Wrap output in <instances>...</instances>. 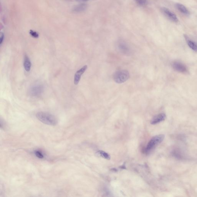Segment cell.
Returning <instances> with one entry per match:
<instances>
[{
  "instance_id": "cell-1",
  "label": "cell",
  "mask_w": 197,
  "mask_h": 197,
  "mask_svg": "<svg viewBox=\"0 0 197 197\" xmlns=\"http://www.w3.org/2000/svg\"><path fill=\"white\" fill-rule=\"evenodd\" d=\"M38 119L44 124L50 126H56L57 124V120L53 115L44 112H39L36 114Z\"/></svg>"
},
{
  "instance_id": "cell-2",
  "label": "cell",
  "mask_w": 197,
  "mask_h": 197,
  "mask_svg": "<svg viewBox=\"0 0 197 197\" xmlns=\"http://www.w3.org/2000/svg\"><path fill=\"white\" fill-rule=\"evenodd\" d=\"M130 77L129 72L126 70H118L113 74L114 81L118 84L126 82Z\"/></svg>"
},
{
  "instance_id": "cell-3",
  "label": "cell",
  "mask_w": 197,
  "mask_h": 197,
  "mask_svg": "<svg viewBox=\"0 0 197 197\" xmlns=\"http://www.w3.org/2000/svg\"><path fill=\"white\" fill-rule=\"evenodd\" d=\"M164 135H159L153 137L148 142L147 147L146 148V153H150L152 150L153 149L157 146L160 144L164 139Z\"/></svg>"
},
{
  "instance_id": "cell-4",
  "label": "cell",
  "mask_w": 197,
  "mask_h": 197,
  "mask_svg": "<svg viewBox=\"0 0 197 197\" xmlns=\"http://www.w3.org/2000/svg\"><path fill=\"white\" fill-rule=\"evenodd\" d=\"M44 87L40 84H34L31 87L29 90V94L32 96L39 97L44 93Z\"/></svg>"
},
{
  "instance_id": "cell-5",
  "label": "cell",
  "mask_w": 197,
  "mask_h": 197,
  "mask_svg": "<svg viewBox=\"0 0 197 197\" xmlns=\"http://www.w3.org/2000/svg\"><path fill=\"white\" fill-rule=\"evenodd\" d=\"M172 66L174 69L179 73L184 74L188 73V69L186 66L180 61H174L172 62Z\"/></svg>"
},
{
  "instance_id": "cell-6",
  "label": "cell",
  "mask_w": 197,
  "mask_h": 197,
  "mask_svg": "<svg viewBox=\"0 0 197 197\" xmlns=\"http://www.w3.org/2000/svg\"><path fill=\"white\" fill-rule=\"evenodd\" d=\"M118 47L119 51L123 54L128 55L131 53L130 48L124 41H119L118 43Z\"/></svg>"
},
{
  "instance_id": "cell-7",
  "label": "cell",
  "mask_w": 197,
  "mask_h": 197,
  "mask_svg": "<svg viewBox=\"0 0 197 197\" xmlns=\"http://www.w3.org/2000/svg\"><path fill=\"white\" fill-rule=\"evenodd\" d=\"M87 68V65H85L76 72L74 78V84L75 85H76L78 84L80 80L81 76L85 73Z\"/></svg>"
},
{
  "instance_id": "cell-8",
  "label": "cell",
  "mask_w": 197,
  "mask_h": 197,
  "mask_svg": "<svg viewBox=\"0 0 197 197\" xmlns=\"http://www.w3.org/2000/svg\"><path fill=\"white\" fill-rule=\"evenodd\" d=\"M162 11L164 14L172 21L175 22H178V19L176 15L168 8L166 7H163Z\"/></svg>"
},
{
  "instance_id": "cell-9",
  "label": "cell",
  "mask_w": 197,
  "mask_h": 197,
  "mask_svg": "<svg viewBox=\"0 0 197 197\" xmlns=\"http://www.w3.org/2000/svg\"><path fill=\"white\" fill-rule=\"evenodd\" d=\"M166 115L164 113H160L154 116L151 120L150 123L152 124H156L163 121L166 119Z\"/></svg>"
},
{
  "instance_id": "cell-10",
  "label": "cell",
  "mask_w": 197,
  "mask_h": 197,
  "mask_svg": "<svg viewBox=\"0 0 197 197\" xmlns=\"http://www.w3.org/2000/svg\"><path fill=\"white\" fill-rule=\"evenodd\" d=\"M87 7V5L84 3L79 4L75 5L73 7L72 11L73 12L79 13V12H83L86 9Z\"/></svg>"
},
{
  "instance_id": "cell-11",
  "label": "cell",
  "mask_w": 197,
  "mask_h": 197,
  "mask_svg": "<svg viewBox=\"0 0 197 197\" xmlns=\"http://www.w3.org/2000/svg\"><path fill=\"white\" fill-rule=\"evenodd\" d=\"M23 65L24 68L26 72H29L30 71L31 67V62L29 57L27 55H25L24 57Z\"/></svg>"
},
{
  "instance_id": "cell-12",
  "label": "cell",
  "mask_w": 197,
  "mask_h": 197,
  "mask_svg": "<svg viewBox=\"0 0 197 197\" xmlns=\"http://www.w3.org/2000/svg\"><path fill=\"white\" fill-rule=\"evenodd\" d=\"M176 6L178 10L180 11L181 13L187 15L190 14V12L189 10L183 5L181 4L180 3H177V4H176Z\"/></svg>"
},
{
  "instance_id": "cell-13",
  "label": "cell",
  "mask_w": 197,
  "mask_h": 197,
  "mask_svg": "<svg viewBox=\"0 0 197 197\" xmlns=\"http://www.w3.org/2000/svg\"><path fill=\"white\" fill-rule=\"evenodd\" d=\"M186 40L187 44L190 48L194 51L197 52V43L187 38H186Z\"/></svg>"
},
{
  "instance_id": "cell-14",
  "label": "cell",
  "mask_w": 197,
  "mask_h": 197,
  "mask_svg": "<svg viewBox=\"0 0 197 197\" xmlns=\"http://www.w3.org/2000/svg\"><path fill=\"white\" fill-rule=\"evenodd\" d=\"M96 153L98 156H100L101 157L106 159L110 160L111 159V157L110 155L106 153V152L103 151V150H98Z\"/></svg>"
},
{
  "instance_id": "cell-15",
  "label": "cell",
  "mask_w": 197,
  "mask_h": 197,
  "mask_svg": "<svg viewBox=\"0 0 197 197\" xmlns=\"http://www.w3.org/2000/svg\"><path fill=\"white\" fill-rule=\"evenodd\" d=\"M34 153L35 155L38 158L41 159L44 158V154L41 150H36L34 151Z\"/></svg>"
},
{
  "instance_id": "cell-16",
  "label": "cell",
  "mask_w": 197,
  "mask_h": 197,
  "mask_svg": "<svg viewBox=\"0 0 197 197\" xmlns=\"http://www.w3.org/2000/svg\"><path fill=\"white\" fill-rule=\"evenodd\" d=\"M137 3L141 6H145L148 4L147 0H135Z\"/></svg>"
},
{
  "instance_id": "cell-17",
  "label": "cell",
  "mask_w": 197,
  "mask_h": 197,
  "mask_svg": "<svg viewBox=\"0 0 197 197\" xmlns=\"http://www.w3.org/2000/svg\"><path fill=\"white\" fill-rule=\"evenodd\" d=\"M29 34L32 37L35 38H38L39 37V34L36 32L32 30H30V31H29Z\"/></svg>"
},
{
  "instance_id": "cell-18",
  "label": "cell",
  "mask_w": 197,
  "mask_h": 197,
  "mask_svg": "<svg viewBox=\"0 0 197 197\" xmlns=\"http://www.w3.org/2000/svg\"><path fill=\"white\" fill-rule=\"evenodd\" d=\"M4 35L3 32H1V35H0V44L1 45L4 41Z\"/></svg>"
},
{
  "instance_id": "cell-19",
  "label": "cell",
  "mask_w": 197,
  "mask_h": 197,
  "mask_svg": "<svg viewBox=\"0 0 197 197\" xmlns=\"http://www.w3.org/2000/svg\"><path fill=\"white\" fill-rule=\"evenodd\" d=\"M77 1H79L86 2L88 0H77Z\"/></svg>"
}]
</instances>
